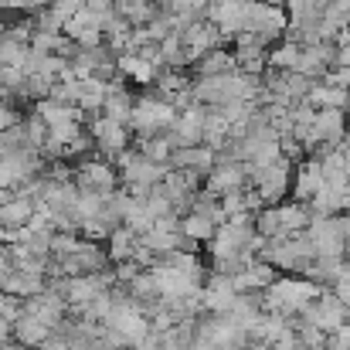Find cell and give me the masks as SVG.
Masks as SVG:
<instances>
[{
  "instance_id": "17",
  "label": "cell",
  "mask_w": 350,
  "mask_h": 350,
  "mask_svg": "<svg viewBox=\"0 0 350 350\" xmlns=\"http://www.w3.org/2000/svg\"><path fill=\"white\" fill-rule=\"evenodd\" d=\"M344 153H347V160H350V143H347V146H344Z\"/></svg>"
},
{
  "instance_id": "2",
  "label": "cell",
  "mask_w": 350,
  "mask_h": 350,
  "mask_svg": "<svg viewBox=\"0 0 350 350\" xmlns=\"http://www.w3.org/2000/svg\"><path fill=\"white\" fill-rule=\"evenodd\" d=\"M177 109L167 103V99H160V96H146V99H139L136 103V109H133V129L139 133V136H157V133H170L174 129V122H177Z\"/></svg>"
},
{
  "instance_id": "3",
  "label": "cell",
  "mask_w": 350,
  "mask_h": 350,
  "mask_svg": "<svg viewBox=\"0 0 350 350\" xmlns=\"http://www.w3.org/2000/svg\"><path fill=\"white\" fill-rule=\"evenodd\" d=\"M248 177H252V184H255V194L269 204V208H275L279 204V198H286V191L293 187V160H275V163H269V167H255V170H248Z\"/></svg>"
},
{
  "instance_id": "1",
  "label": "cell",
  "mask_w": 350,
  "mask_h": 350,
  "mask_svg": "<svg viewBox=\"0 0 350 350\" xmlns=\"http://www.w3.org/2000/svg\"><path fill=\"white\" fill-rule=\"evenodd\" d=\"M320 296V286L310 279H275L265 289V310L272 317H293L306 313V306Z\"/></svg>"
},
{
  "instance_id": "12",
  "label": "cell",
  "mask_w": 350,
  "mask_h": 350,
  "mask_svg": "<svg viewBox=\"0 0 350 350\" xmlns=\"http://www.w3.org/2000/svg\"><path fill=\"white\" fill-rule=\"evenodd\" d=\"M232 72H238L234 51L215 48V51H208V55L198 62V75H201V79H218V75H232Z\"/></svg>"
},
{
  "instance_id": "13",
  "label": "cell",
  "mask_w": 350,
  "mask_h": 350,
  "mask_svg": "<svg viewBox=\"0 0 350 350\" xmlns=\"http://www.w3.org/2000/svg\"><path fill=\"white\" fill-rule=\"evenodd\" d=\"M14 334L21 337V344H44L48 340V323H41L38 317H21L17 323H14Z\"/></svg>"
},
{
  "instance_id": "9",
  "label": "cell",
  "mask_w": 350,
  "mask_h": 350,
  "mask_svg": "<svg viewBox=\"0 0 350 350\" xmlns=\"http://www.w3.org/2000/svg\"><path fill=\"white\" fill-rule=\"evenodd\" d=\"M92 136H96V143L106 150V153H122V146H126V126L122 122H116V119L103 116L96 119V126H92Z\"/></svg>"
},
{
  "instance_id": "6",
  "label": "cell",
  "mask_w": 350,
  "mask_h": 350,
  "mask_svg": "<svg viewBox=\"0 0 350 350\" xmlns=\"http://www.w3.org/2000/svg\"><path fill=\"white\" fill-rule=\"evenodd\" d=\"M248 180V167H241L238 160H228V163H218L211 174H208V194L215 198H225V194H234L241 191Z\"/></svg>"
},
{
  "instance_id": "5",
  "label": "cell",
  "mask_w": 350,
  "mask_h": 350,
  "mask_svg": "<svg viewBox=\"0 0 350 350\" xmlns=\"http://www.w3.org/2000/svg\"><path fill=\"white\" fill-rule=\"evenodd\" d=\"M238 289H234L232 275H215L211 282H208V289L201 293V303L215 313V317H228L234 310V303H238Z\"/></svg>"
},
{
  "instance_id": "4",
  "label": "cell",
  "mask_w": 350,
  "mask_h": 350,
  "mask_svg": "<svg viewBox=\"0 0 350 350\" xmlns=\"http://www.w3.org/2000/svg\"><path fill=\"white\" fill-rule=\"evenodd\" d=\"M344 133H347V116H344V109H320L303 146H306V150H313V146H320V143L337 146V143L344 139Z\"/></svg>"
},
{
  "instance_id": "8",
  "label": "cell",
  "mask_w": 350,
  "mask_h": 350,
  "mask_svg": "<svg viewBox=\"0 0 350 350\" xmlns=\"http://www.w3.org/2000/svg\"><path fill=\"white\" fill-rule=\"evenodd\" d=\"M218 215L215 211H204V208H194L184 221H180V232L184 238H191V241H211L215 232H218Z\"/></svg>"
},
{
  "instance_id": "14",
  "label": "cell",
  "mask_w": 350,
  "mask_h": 350,
  "mask_svg": "<svg viewBox=\"0 0 350 350\" xmlns=\"http://www.w3.org/2000/svg\"><path fill=\"white\" fill-rule=\"evenodd\" d=\"M3 289L7 293H17V296H34L41 289V275L38 272H10L3 279Z\"/></svg>"
},
{
  "instance_id": "11",
  "label": "cell",
  "mask_w": 350,
  "mask_h": 350,
  "mask_svg": "<svg viewBox=\"0 0 350 350\" xmlns=\"http://www.w3.org/2000/svg\"><path fill=\"white\" fill-rule=\"evenodd\" d=\"M113 187H116V174L106 167V163H89V167H82V191H89V194H113Z\"/></svg>"
},
{
  "instance_id": "10",
  "label": "cell",
  "mask_w": 350,
  "mask_h": 350,
  "mask_svg": "<svg viewBox=\"0 0 350 350\" xmlns=\"http://www.w3.org/2000/svg\"><path fill=\"white\" fill-rule=\"evenodd\" d=\"M306 103H310L317 113H320V109H347L350 106V92L334 89V85H327V82H313V89H310Z\"/></svg>"
},
{
  "instance_id": "7",
  "label": "cell",
  "mask_w": 350,
  "mask_h": 350,
  "mask_svg": "<svg viewBox=\"0 0 350 350\" xmlns=\"http://www.w3.org/2000/svg\"><path fill=\"white\" fill-rule=\"evenodd\" d=\"M323 187H327V180H323V167H320V160H306V163L296 170V177H293V194H296L299 204H310Z\"/></svg>"
},
{
  "instance_id": "15",
  "label": "cell",
  "mask_w": 350,
  "mask_h": 350,
  "mask_svg": "<svg viewBox=\"0 0 350 350\" xmlns=\"http://www.w3.org/2000/svg\"><path fill=\"white\" fill-rule=\"evenodd\" d=\"M27 313L51 327V323L62 320V299H58V296H38V299H31V310H27Z\"/></svg>"
},
{
  "instance_id": "16",
  "label": "cell",
  "mask_w": 350,
  "mask_h": 350,
  "mask_svg": "<svg viewBox=\"0 0 350 350\" xmlns=\"http://www.w3.org/2000/svg\"><path fill=\"white\" fill-rule=\"evenodd\" d=\"M334 68H350V44H337V62Z\"/></svg>"
}]
</instances>
